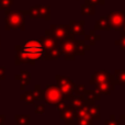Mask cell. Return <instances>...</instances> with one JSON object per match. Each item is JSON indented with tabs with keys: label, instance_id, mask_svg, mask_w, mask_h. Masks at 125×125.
Wrapping results in <instances>:
<instances>
[{
	"label": "cell",
	"instance_id": "obj_1",
	"mask_svg": "<svg viewBox=\"0 0 125 125\" xmlns=\"http://www.w3.org/2000/svg\"><path fill=\"white\" fill-rule=\"evenodd\" d=\"M44 48L40 42L29 41L22 46L21 55L25 59H36L43 55Z\"/></svg>",
	"mask_w": 125,
	"mask_h": 125
}]
</instances>
